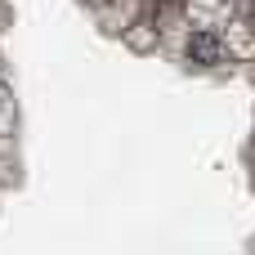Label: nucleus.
<instances>
[{"label":"nucleus","mask_w":255,"mask_h":255,"mask_svg":"<svg viewBox=\"0 0 255 255\" xmlns=\"http://www.w3.org/2000/svg\"><path fill=\"white\" fill-rule=\"evenodd\" d=\"M179 54H184V63H193V67H220V63L229 58V40H224L215 27L193 22V27L184 31V40H179Z\"/></svg>","instance_id":"1"},{"label":"nucleus","mask_w":255,"mask_h":255,"mask_svg":"<svg viewBox=\"0 0 255 255\" xmlns=\"http://www.w3.org/2000/svg\"><path fill=\"white\" fill-rule=\"evenodd\" d=\"M0 112H4V90H0Z\"/></svg>","instance_id":"2"}]
</instances>
